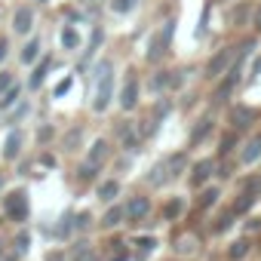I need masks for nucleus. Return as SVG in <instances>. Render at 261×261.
Here are the masks:
<instances>
[{
  "label": "nucleus",
  "mask_w": 261,
  "mask_h": 261,
  "mask_svg": "<svg viewBox=\"0 0 261 261\" xmlns=\"http://www.w3.org/2000/svg\"><path fill=\"white\" fill-rule=\"evenodd\" d=\"M16 98H19V86H16V83H13V86H10V89H7V92H4V108H10V105H13V101H16Z\"/></svg>",
  "instance_id": "28"
},
{
  "label": "nucleus",
  "mask_w": 261,
  "mask_h": 261,
  "mask_svg": "<svg viewBox=\"0 0 261 261\" xmlns=\"http://www.w3.org/2000/svg\"><path fill=\"white\" fill-rule=\"evenodd\" d=\"M92 4H105V0H92Z\"/></svg>",
  "instance_id": "33"
},
{
  "label": "nucleus",
  "mask_w": 261,
  "mask_h": 261,
  "mask_svg": "<svg viewBox=\"0 0 261 261\" xmlns=\"http://www.w3.org/2000/svg\"><path fill=\"white\" fill-rule=\"evenodd\" d=\"M7 212H10V218L25 221V218H28V194H25V191L10 194V197H7Z\"/></svg>",
  "instance_id": "7"
},
{
  "label": "nucleus",
  "mask_w": 261,
  "mask_h": 261,
  "mask_svg": "<svg viewBox=\"0 0 261 261\" xmlns=\"http://www.w3.org/2000/svg\"><path fill=\"white\" fill-rule=\"evenodd\" d=\"M59 46H62L65 53H77V49L83 46V34H80L74 25H62V28H59Z\"/></svg>",
  "instance_id": "6"
},
{
  "label": "nucleus",
  "mask_w": 261,
  "mask_h": 261,
  "mask_svg": "<svg viewBox=\"0 0 261 261\" xmlns=\"http://www.w3.org/2000/svg\"><path fill=\"white\" fill-rule=\"evenodd\" d=\"M37 4H49V0H37Z\"/></svg>",
  "instance_id": "34"
},
{
  "label": "nucleus",
  "mask_w": 261,
  "mask_h": 261,
  "mask_svg": "<svg viewBox=\"0 0 261 261\" xmlns=\"http://www.w3.org/2000/svg\"><path fill=\"white\" fill-rule=\"evenodd\" d=\"M252 120H255V111H252L249 105H233V108H230V129H237V133L249 129Z\"/></svg>",
  "instance_id": "8"
},
{
  "label": "nucleus",
  "mask_w": 261,
  "mask_h": 261,
  "mask_svg": "<svg viewBox=\"0 0 261 261\" xmlns=\"http://www.w3.org/2000/svg\"><path fill=\"white\" fill-rule=\"evenodd\" d=\"M49 68H53V59L46 56V59H43V62H40V65H37L34 71H31V89H37V86H40V83L46 80V71H49Z\"/></svg>",
  "instance_id": "16"
},
{
  "label": "nucleus",
  "mask_w": 261,
  "mask_h": 261,
  "mask_svg": "<svg viewBox=\"0 0 261 261\" xmlns=\"http://www.w3.org/2000/svg\"><path fill=\"white\" fill-rule=\"evenodd\" d=\"M261 157V139H252L249 145H243V154H240V160L249 166V163H255Z\"/></svg>",
  "instance_id": "15"
},
{
  "label": "nucleus",
  "mask_w": 261,
  "mask_h": 261,
  "mask_svg": "<svg viewBox=\"0 0 261 261\" xmlns=\"http://www.w3.org/2000/svg\"><path fill=\"white\" fill-rule=\"evenodd\" d=\"M136 105H139V77L129 74L126 83H123V89H120V108L123 111H133Z\"/></svg>",
  "instance_id": "5"
},
{
  "label": "nucleus",
  "mask_w": 261,
  "mask_h": 261,
  "mask_svg": "<svg viewBox=\"0 0 261 261\" xmlns=\"http://www.w3.org/2000/svg\"><path fill=\"white\" fill-rule=\"evenodd\" d=\"M227 224H230V215H221V218H218V224H215V230H224Z\"/></svg>",
  "instance_id": "31"
},
{
  "label": "nucleus",
  "mask_w": 261,
  "mask_h": 261,
  "mask_svg": "<svg viewBox=\"0 0 261 261\" xmlns=\"http://www.w3.org/2000/svg\"><path fill=\"white\" fill-rule=\"evenodd\" d=\"M249 25H252L255 34H261V4H255V10H252V22H249Z\"/></svg>",
  "instance_id": "26"
},
{
  "label": "nucleus",
  "mask_w": 261,
  "mask_h": 261,
  "mask_svg": "<svg viewBox=\"0 0 261 261\" xmlns=\"http://www.w3.org/2000/svg\"><path fill=\"white\" fill-rule=\"evenodd\" d=\"M7 56H10V40H7V37H0V62H4Z\"/></svg>",
  "instance_id": "29"
},
{
  "label": "nucleus",
  "mask_w": 261,
  "mask_h": 261,
  "mask_svg": "<svg viewBox=\"0 0 261 261\" xmlns=\"http://www.w3.org/2000/svg\"><path fill=\"white\" fill-rule=\"evenodd\" d=\"M181 209H185V203H181V200H169V203H166V218H178V215H181Z\"/></svg>",
  "instance_id": "24"
},
{
  "label": "nucleus",
  "mask_w": 261,
  "mask_h": 261,
  "mask_svg": "<svg viewBox=\"0 0 261 261\" xmlns=\"http://www.w3.org/2000/svg\"><path fill=\"white\" fill-rule=\"evenodd\" d=\"M92 83H95V95H92V111L105 114L114 101V65L108 59H101L95 65V74H92Z\"/></svg>",
  "instance_id": "1"
},
{
  "label": "nucleus",
  "mask_w": 261,
  "mask_h": 261,
  "mask_svg": "<svg viewBox=\"0 0 261 261\" xmlns=\"http://www.w3.org/2000/svg\"><path fill=\"white\" fill-rule=\"evenodd\" d=\"M0 188H4V178H0Z\"/></svg>",
  "instance_id": "35"
},
{
  "label": "nucleus",
  "mask_w": 261,
  "mask_h": 261,
  "mask_svg": "<svg viewBox=\"0 0 261 261\" xmlns=\"http://www.w3.org/2000/svg\"><path fill=\"white\" fill-rule=\"evenodd\" d=\"M13 83H16V77H13L10 71H0V95H4V92L13 86Z\"/></svg>",
  "instance_id": "25"
},
{
  "label": "nucleus",
  "mask_w": 261,
  "mask_h": 261,
  "mask_svg": "<svg viewBox=\"0 0 261 261\" xmlns=\"http://www.w3.org/2000/svg\"><path fill=\"white\" fill-rule=\"evenodd\" d=\"M172 34H175V19H166L160 31L151 34V43H148V62H160L169 46H172Z\"/></svg>",
  "instance_id": "3"
},
{
  "label": "nucleus",
  "mask_w": 261,
  "mask_h": 261,
  "mask_svg": "<svg viewBox=\"0 0 261 261\" xmlns=\"http://www.w3.org/2000/svg\"><path fill=\"white\" fill-rule=\"evenodd\" d=\"M108 157H111V142H108V139H95V142H92V148H89V157H86V163H92V166L98 169V166H101Z\"/></svg>",
  "instance_id": "9"
},
{
  "label": "nucleus",
  "mask_w": 261,
  "mask_h": 261,
  "mask_svg": "<svg viewBox=\"0 0 261 261\" xmlns=\"http://www.w3.org/2000/svg\"><path fill=\"white\" fill-rule=\"evenodd\" d=\"M252 10H255V7L249 4V0H240V4L230 10V22H233L237 28H240V25H249V22H252Z\"/></svg>",
  "instance_id": "13"
},
{
  "label": "nucleus",
  "mask_w": 261,
  "mask_h": 261,
  "mask_svg": "<svg viewBox=\"0 0 261 261\" xmlns=\"http://www.w3.org/2000/svg\"><path fill=\"white\" fill-rule=\"evenodd\" d=\"M148 212H151V200L148 197H133V200L126 203V215L133 218V221H142Z\"/></svg>",
  "instance_id": "10"
},
{
  "label": "nucleus",
  "mask_w": 261,
  "mask_h": 261,
  "mask_svg": "<svg viewBox=\"0 0 261 261\" xmlns=\"http://www.w3.org/2000/svg\"><path fill=\"white\" fill-rule=\"evenodd\" d=\"M249 249H252V246H249V240H237V243L230 246V252H227V255H230L233 261H240V258H243V255H246Z\"/></svg>",
  "instance_id": "22"
},
{
  "label": "nucleus",
  "mask_w": 261,
  "mask_h": 261,
  "mask_svg": "<svg viewBox=\"0 0 261 261\" xmlns=\"http://www.w3.org/2000/svg\"><path fill=\"white\" fill-rule=\"evenodd\" d=\"M209 129H212V123H209V120H203L200 126H194V133H191V145H197V142H203V139L209 136Z\"/></svg>",
  "instance_id": "20"
},
{
  "label": "nucleus",
  "mask_w": 261,
  "mask_h": 261,
  "mask_svg": "<svg viewBox=\"0 0 261 261\" xmlns=\"http://www.w3.org/2000/svg\"><path fill=\"white\" fill-rule=\"evenodd\" d=\"M139 7V0H111V10L117 13V16H126V13H133Z\"/></svg>",
  "instance_id": "18"
},
{
  "label": "nucleus",
  "mask_w": 261,
  "mask_h": 261,
  "mask_svg": "<svg viewBox=\"0 0 261 261\" xmlns=\"http://www.w3.org/2000/svg\"><path fill=\"white\" fill-rule=\"evenodd\" d=\"M233 145H237V129H230L227 136H221V148H218V151H221V154H230Z\"/></svg>",
  "instance_id": "23"
},
{
  "label": "nucleus",
  "mask_w": 261,
  "mask_h": 261,
  "mask_svg": "<svg viewBox=\"0 0 261 261\" xmlns=\"http://www.w3.org/2000/svg\"><path fill=\"white\" fill-rule=\"evenodd\" d=\"M22 142H25L22 133H19V129H13V133L7 136V142H4V157H7V160H16V157L22 154Z\"/></svg>",
  "instance_id": "14"
},
{
  "label": "nucleus",
  "mask_w": 261,
  "mask_h": 261,
  "mask_svg": "<svg viewBox=\"0 0 261 261\" xmlns=\"http://www.w3.org/2000/svg\"><path fill=\"white\" fill-rule=\"evenodd\" d=\"M212 169H215V163H212V160H200V163H194V175H191V185H194V188H203V185L209 181Z\"/></svg>",
  "instance_id": "12"
},
{
  "label": "nucleus",
  "mask_w": 261,
  "mask_h": 261,
  "mask_svg": "<svg viewBox=\"0 0 261 261\" xmlns=\"http://www.w3.org/2000/svg\"><path fill=\"white\" fill-rule=\"evenodd\" d=\"M215 203H218V188H206L200 194V209H212Z\"/></svg>",
  "instance_id": "19"
},
{
  "label": "nucleus",
  "mask_w": 261,
  "mask_h": 261,
  "mask_svg": "<svg viewBox=\"0 0 261 261\" xmlns=\"http://www.w3.org/2000/svg\"><path fill=\"white\" fill-rule=\"evenodd\" d=\"M237 56H240V46H221V49L206 62V80H221V77L233 68Z\"/></svg>",
  "instance_id": "2"
},
{
  "label": "nucleus",
  "mask_w": 261,
  "mask_h": 261,
  "mask_svg": "<svg viewBox=\"0 0 261 261\" xmlns=\"http://www.w3.org/2000/svg\"><path fill=\"white\" fill-rule=\"evenodd\" d=\"M126 215V209H120V206H114V209H108V215H105V227H114V224H120V218Z\"/></svg>",
  "instance_id": "21"
},
{
  "label": "nucleus",
  "mask_w": 261,
  "mask_h": 261,
  "mask_svg": "<svg viewBox=\"0 0 261 261\" xmlns=\"http://www.w3.org/2000/svg\"><path fill=\"white\" fill-rule=\"evenodd\" d=\"M40 53H43V37H28V43L22 46L19 59H22L25 65H34V62L40 59Z\"/></svg>",
  "instance_id": "11"
},
{
  "label": "nucleus",
  "mask_w": 261,
  "mask_h": 261,
  "mask_svg": "<svg viewBox=\"0 0 261 261\" xmlns=\"http://www.w3.org/2000/svg\"><path fill=\"white\" fill-rule=\"evenodd\" d=\"M92 218H89V212H83V215H77V227H86Z\"/></svg>",
  "instance_id": "30"
},
{
  "label": "nucleus",
  "mask_w": 261,
  "mask_h": 261,
  "mask_svg": "<svg viewBox=\"0 0 261 261\" xmlns=\"http://www.w3.org/2000/svg\"><path fill=\"white\" fill-rule=\"evenodd\" d=\"M34 7L31 4H22V7H16L13 10V16H10V28H13V34H19V37H28L31 31H34Z\"/></svg>",
  "instance_id": "4"
},
{
  "label": "nucleus",
  "mask_w": 261,
  "mask_h": 261,
  "mask_svg": "<svg viewBox=\"0 0 261 261\" xmlns=\"http://www.w3.org/2000/svg\"><path fill=\"white\" fill-rule=\"evenodd\" d=\"M71 83H74V80H71V74H65V80H62V83L56 86V92H53V95H56V98H62V95H65V92L71 89Z\"/></svg>",
  "instance_id": "27"
},
{
  "label": "nucleus",
  "mask_w": 261,
  "mask_h": 261,
  "mask_svg": "<svg viewBox=\"0 0 261 261\" xmlns=\"http://www.w3.org/2000/svg\"><path fill=\"white\" fill-rule=\"evenodd\" d=\"M255 74H261V56H258V62H255Z\"/></svg>",
  "instance_id": "32"
},
{
  "label": "nucleus",
  "mask_w": 261,
  "mask_h": 261,
  "mask_svg": "<svg viewBox=\"0 0 261 261\" xmlns=\"http://www.w3.org/2000/svg\"><path fill=\"white\" fill-rule=\"evenodd\" d=\"M117 194H120V185H117L114 178H108V181L98 185V197H101V200H114Z\"/></svg>",
  "instance_id": "17"
}]
</instances>
